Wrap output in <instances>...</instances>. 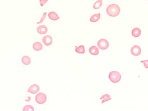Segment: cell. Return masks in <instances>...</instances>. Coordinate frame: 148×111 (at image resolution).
I'll return each mask as SVG.
<instances>
[{
	"mask_svg": "<svg viewBox=\"0 0 148 111\" xmlns=\"http://www.w3.org/2000/svg\"><path fill=\"white\" fill-rule=\"evenodd\" d=\"M33 49L35 51H40L42 49L43 45L41 44V43L37 42L33 44Z\"/></svg>",
	"mask_w": 148,
	"mask_h": 111,
	"instance_id": "cell-12",
	"label": "cell"
},
{
	"mask_svg": "<svg viewBox=\"0 0 148 111\" xmlns=\"http://www.w3.org/2000/svg\"><path fill=\"white\" fill-rule=\"evenodd\" d=\"M97 46L101 50H106L109 47V43L107 40L102 38L99 40L97 43Z\"/></svg>",
	"mask_w": 148,
	"mask_h": 111,
	"instance_id": "cell-4",
	"label": "cell"
},
{
	"mask_svg": "<svg viewBox=\"0 0 148 111\" xmlns=\"http://www.w3.org/2000/svg\"><path fill=\"white\" fill-rule=\"evenodd\" d=\"M42 42L46 46H50L52 43V38L50 35H46L42 38Z\"/></svg>",
	"mask_w": 148,
	"mask_h": 111,
	"instance_id": "cell-6",
	"label": "cell"
},
{
	"mask_svg": "<svg viewBox=\"0 0 148 111\" xmlns=\"http://www.w3.org/2000/svg\"><path fill=\"white\" fill-rule=\"evenodd\" d=\"M89 52L90 55L93 56L98 55L99 52L98 48L95 46H92L89 49Z\"/></svg>",
	"mask_w": 148,
	"mask_h": 111,
	"instance_id": "cell-9",
	"label": "cell"
},
{
	"mask_svg": "<svg viewBox=\"0 0 148 111\" xmlns=\"http://www.w3.org/2000/svg\"><path fill=\"white\" fill-rule=\"evenodd\" d=\"M35 101L39 104H42L46 102L47 96L46 95L43 93H40L35 96Z\"/></svg>",
	"mask_w": 148,
	"mask_h": 111,
	"instance_id": "cell-3",
	"label": "cell"
},
{
	"mask_svg": "<svg viewBox=\"0 0 148 111\" xmlns=\"http://www.w3.org/2000/svg\"><path fill=\"white\" fill-rule=\"evenodd\" d=\"M109 79L112 83H117L121 79V75L118 72L113 71L109 73Z\"/></svg>",
	"mask_w": 148,
	"mask_h": 111,
	"instance_id": "cell-2",
	"label": "cell"
},
{
	"mask_svg": "<svg viewBox=\"0 0 148 111\" xmlns=\"http://www.w3.org/2000/svg\"><path fill=\"white\" fill-rule=\"evenodd\" d=\"M75 50L78 54H82L85 52V47H84V45H80L79 47H77L75 48Z\"/></svg>",
	"mask_w": 148,
	"mask_h": 111,
	"instance_id": "cell-15",
	"label": "cell"
},
{
	"mask_svg": "<svg viewBox=\"0 0 148 111\" xmlns=\"http://www.w3.org/2000/svg\"><path fill=\"white\" fill-rule=\"evenodd\" d=\"M102 5V0H98L93 5V8L95 9L100 8Z\"/></svg>",
	"mask_w": 148,
	"mask_h": 111,
	"instance_id": "cell-17",
	"label": "cell"
},
{
	"mask_svg": "<svg viewBox=\"0 0 148 111\" xmlns=\"http://www.w3.org/2000/svg\"><path fill=\"white\" fill-rule=\"evenodd\" d=\"M141 30L138 28H135L132 30V36L134 37H139L141 35Z\"/></svg>",
	"mask_w": 148,
	"mask_h": 111,
	"instance_id": "cell-11",
	"label": "cell"
},
{
	"mask_svg": "<svg viewBox=\"0 0 148 111\" xmlns=\"http://www.w3.org/2000/svg\"><path fill=\"white\" fill-rule=\"evenodd\" d=\"M46 13H43V16L42 17L41 19H40V21L37 22V24H40V23H42V22H43V21H44V19H45V17H46Z\"/></svg>",
	"mask_w": 148,
	"mask_h": 111,
	"instance_id": "cell-19",
	"label": "cell"
},
{
	"mask_svg": "<svg viewBox=\"0 0 148 111\" xmlns=\"http://www.w3.org/2000/svg\"><path fill=\"white\" fill-rule=\"evenodd\" d=\"M120 6L115 4H112L109 5L107 9V14L110 17H115L118 16L120 13Z\"/></svg>",
	"mask_w": 148,
	"mask_h": 111,
	"instance_id": "cell-1",
	"label": "cell"
},
{
	"mask_svg": "<svg viewBox=\"0 0 148 111\" xmlns=\"http://www.w3.org/2000/svg\"><path fill=\"white\" fill-rule=\"evenodd\" d=\"M131 52L133 56H138L141 54V49L138 45H134L131 49Z\"/></svg>",
	"mask_w": 148,
	"mask_h": 111,
	"instance_id": "cell-5",
	"label": "cell"
},
{
	"mask_svg": "<svg viewBox=\"0 0 148 111\" xmlns=\"http://www.w3.org/2000/svg\"><path fill=\"white\" fill-rule=\"evenodd\" d=\"M39 91H40V87L39 85L36 84H33L32 85H31L28 90V92L32 94L37 93Z\"/></svg>",
	"mask_w": 148,
	"mask_h": 111,
	"instance_id": "cell-7",
	"label": "cell"
},
{
	"mask_svg": "<svg viewBox=\"0 0 148 111\" xmlns=\"http://www.w3.org/2000/svg\"><path fill=\"white\" fill-rule=\"evenodd\" d=\"M48 16L49 19L52 21H56L59 19V17L58 14L54 12H51L49 13Z\"/></svg>",
	"mask_w": 148,
	"mask_h": 111,
	"instance_id": "cell-10",
	"label": "cell"
},
{
	"mask_svg": "<svg viewBox=\"0 0 148 111\" xmlns=\"http://www.w3.org/2000/svg\"><path fill=\"white\" fill-rule=\"evenodd\" d=\"M49 0H40V5L41 6H44L48 1Z\"/></svg>",
	"mask_w": 148,
	"mask_h": 111,
	"instance_id": "cell-20",
	"label": "cell"
},
{
	"mask_svg": "<svg viewBox=\"0 0 148 111\" xmlns=\"http://www.w3.org/2000/svg\"><path fill=\"white\" fill-rule=\"evenodd\" d=\"M21 61L22 64L25 65H29L31 64V59L29 57L27 56H25L22 58Z\"/></svg>",
	"mask_w": 148,
	"mask_h": 111,
	"instance_id": "cell-13",
	"label": "cell"
},
{
	"mask_svg": "<svg viewBox=\"0 0 148 111\" xmlns=\"http://www.w3.org/2000/svg\"><path fill=\"white\" fill-rule=\"evenodd\" d=\"M100 18V14H96L92 15L90 18V21L92 22H96L99 20Z\"/></svg>",
	"mask_w": 148,
	"mask_h": 111,
	"instance_id": "cell-14",
	"label": "cell"
},
{
	"mask_svg": "<svg viewBox=\"0 0 148 111\" xmlns=\"http://www.w3.org/2000/svg\"><path fill=\"white\" fill-rule=\"evenodd\" d=\"M100 99H101V100H102V101H101L102 103H103L105 102L108 101L111 99L110 96L108 94H105V95L101 96Z\"/></svg>",
	"mask_w": 148,
	"mask_h": 111,
	"instance_id": "cell-16",
	"label": "cell"
},
{
	"mask_svg": "<svg viewBox=\"0 0 148 111\" xmlns=\"http://www.w3.org/2000/svg\"><path fill=\"white\" fill-rule=\"evenodd\" d=\"M22 110L23 111H34V108L32 105H27L23 107Z\"/></svg>",
	"mask_w": 148,
	"mask_h": 111,
	"instance_id": "cell-18",
	"label": "cell"
},
{
	"mask_svg": "<svg viewBox=\"0 0 148 111\" xmlns=\"http://www.w3.org/2000/svg\"><path fill=\"white\" fill-rule=\"evenodd\" d=\"M141 62L144 64V66H145L146 68L148 69V60H145L141 61Z\"/></svg>",
	"mask_w": 148,
	"mask_h": 111,
	"instance_id": "cell-21",
	"label": "cell"
},
{
	"mask_svg": "<svg viewBox=\"0 0 148 111\" xmlns=\"http://www.w3.org/2000/svg\"><path fill=\"white\" fill-rule=\"evenodd\" d=\"M48 29L46 26L42 25L37 28V32L40 34H44L47 32Z\"/></svg>",
	"mask_w": 148,
	"mask_h": 111,
	"instance_id": "cell-8",
	"label": "cell"
}]
</instances>
